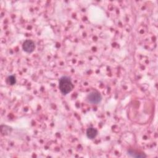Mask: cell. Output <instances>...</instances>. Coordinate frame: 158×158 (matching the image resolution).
Returning a JSON list of instances; mask_svg holds the SVG:
<instances>
[{"mask_svg":"<svg viewBox=\"0 0 158 158\" xmlns=\"http://www.w3.org/2000/svg\"><path fill=\"white\" fill-rule=\"evenodd\" d=\"M59 87L64 94H67L70 93L73 88L71 79L67 76H62L59 81Z\"/></svg>","mask_w":158,"mask_h":158,"instance_id":"obj_1","label":"cell"},{"mask_svg":"<svg viewBox=\"0 0 158 158\" xmlns=\"http://www.w3.org/2000/svg\"><path fill=\"white\" fill-rule=\"evenodd\" d=\"M86 99L91 104H98L101 101L102 96L98 91H94L88 94Z\"/></svg>","mask_w":158,"mask_h":158,"instance_id":"obj_2","label":"cell"},{"mask_svg":"<svg viewBox=\"0 0 158 158\" xmlns=\"http://www.w3.org/2000/svg\"><path fill=\"white\" fill-rule=\"evenodd\" d=\"M22 48L24 51H25L27 53H31L32 52L35 48V43L30 40H25L22 44Z\"/></svg>","mask_w":158,"mask_h":158,"instance_id":"obj_3","label":"cell"},{"mask_svg":"<svg viewBox=\"0 0 158 158\" xmlns=\"http://www.w3.org/2000/svg\"><path fill=\"white\" fill-rule=\"evenodd\" d=\"M98 135V130L93 127L88 128L86 130V136L89 139L94 138Z\"/></svg>","mask_w":158,"mask_h":158,"instance_id":"obj_4","label":"cell"},{"mask_svg":"<svg viewBox=\"0 0 158 158\" xmlns=\"http://www.w3.org/2000/svg\"><path fill=\"white\" fill-rule=\"evenodd\" d=\"M128 154L131 156V157H137V158H143V157H146V156L143 154V153H137L136 152H135L134 151L132 150H129L128 151Z\"/></svg>","mask_w":158,"mask_h":158,"instance_id":"obj_5","label":"cell"},{"mask_svg":"<svg viewBox=\"0 0 158 158\" xmlns=\"http://www.w3.org/2000/svg\"><path fill=\"white\" fill-rule=\"evenodd\" d=\"M7 81H8V83L9 85H14L16 82V79H15V76H14V75L9 76L7 78Z\"/></svg>","mask_w":158,"mask_h":158,"instance_id":"obj_6","label":"cell"}]
</instances>
